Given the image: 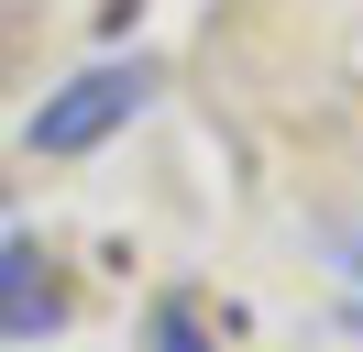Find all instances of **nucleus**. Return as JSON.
<instances>
[{
    "instance_id": "3",
    "label": "nucleus",
    "mask_w": 363,
    "mask_h": 352,
    "mask_svg": "<svg viewBox=\"0 0 363 352\" xmlns=\"http://www.w3.org/2000/svg\"><path fill=\"white\" fill-rule=\"evenodd\" d=\"M155 352H209V319H199V297H165V308H155Z\"/></svg>"
},
{
    "instance_id": "1",
    "label": "nucleus",
    "mask_w": 363,
    "mask_h": 352,
    "mask_svg": "<svg viewBox=\"0 0 363 352\" xmlns=\"http://www.w3.org/2000/svg\"><path fill=\"white\" fill-rule=\"evenodd\" d=\"M143 66H89V77H67L45 110H33V154H89V143H111L121 121L143 110Z\"/></svg>"
},
{
    "instance_id": "4",
    "label": "nucleus",
    "mask_w": 363,
    "mask_h": 352,
    "mask_svg": "<svg viewBox=\"0 0 363 352\" xmlns=\"http://www.w3.org/2000/svg\"><path fill=\"white\" fill-rule=\"evenodd\" d=\"M352 275H363V242H352Z\"/></svg>"
},
{
    "instance_id": "2",
    "label": "nucleus",
    "mask_w": 363,
    "mask_h": 352,
    "mask_svg": "<svg viewBox=\"0 0 363 352\" xmlns=\"http://www.w3.org/2000/svg\"><path fill=\"white\" fill-rule=\"evenodd\" d=\"M67 319V275L45 242H0V341H45Z\"/></svg>"
}]
</instances>
